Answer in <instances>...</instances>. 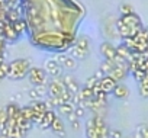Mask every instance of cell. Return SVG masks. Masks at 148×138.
Segmentation results:
<instances>
[{"mask_svg":"<svg viewBox=\"0 0 148 138\" xmlns=\"http://www.w3.org/2000/svg\"><path fill=\"white\" fill-rule=\"evenodd\" d=\"M110 129L106 125L102 115H93L86 122V137L87 138H110Z\"/></svg>","mask_w":148,"mask_h":138,"instance_id":"cell-1","label":"cell"},{"mask_svg":"<svg viewBox=\"0 0 148 138\" xmlns=\"http://www.w3.org/2000/svg\"><path fill=\"white\" fill-rule=\"evenodd\" d=\"M31 70V61L26 58H18L9 62V71H8V79L10 80H21L28 76Z\"/></svg>","mask_w":148,"mask_h":138,"instance_id":"cell-2","label":"cell"},{"mask_svg":"<svg viewBox=\"0 0 148 138\" xmlns=\"http://www.w3.org/2000/svg\"><path fill=\"white\" fill-rule=\"evenodd\" d=\"M28 80L31 82V84H34V87L44 86L47 84V71L39 67H31V70L28 73Z\"/></svg>","mask_w":148,"mask_h":138,"instance_id":"cell-3","label":"cell"},{"mask_svg":"<svg viewBox=\"0 0 148 138\" xmlns=\"http://www.w3.org/2000/svg\"><path fill=\"white\" fill-rule=\"evenodd\" d=\"M123 19V22L131 28L132 31V36H135L139 31H142V23H141V19L136 13H132V15H128V16H121Z\"/></svg>","mask_w":148,"mask_h":138,"instance_id":"cell-4","label":"cell"},{"mask_svg":"<svg viewBox=\"0 0 148 138\" xmlns=\"http://www.w3.org/2000/svg\"><path fill=\"white\" fill-rule=\"evenodd\" d=\"M2 36H3L6 41H9V42H13V41H16V39L19 38V34L16 32V29H15V26H13L12 22L5 21L3 29H2Z\"/></svg>","mask_w":148,"mask_h":138,"instance_id":"cell-5","label":"cell"},{"mask_svg":"<svg viewBox=\"0 0 148 138\" xmlns=\"http://www.w3.org/2000/svg\"><path fill=\"white\" fill-rule=\"evenodd\" d=\"M45 71H47V74H49L52 77H60L62 73V68L55 58H49L45 61Z\"/></svg>","mask_w":148,"mask_h":138,"instance_id":"cell-6","label":"cell"},{"mask_svg":"<svg viewBox=\"0 0 148 138\" xmlns=\"http://www.w3.org/2000/svg\"><path fill=\"white\" fill-rule=\"evenodd\" d=\"M55 60L58 61V64L67 70H74V68L77 67V60L71 57V55H65V54H58L55 57Z\"/></svg>","mask_w":148,"mask_h":138,"instance_id":"cell-7","label":"cell"},{"mask_svg":"<svg viewBox=\"0 0 148 138\" xmlns=\"http://www.w3.org/2000/svg\"><path fill=\"white\" fill-rule=\"evenodd\" d=\"M100 54L105 57V60H108V61H112L113 62V60H115V57L118 55V52H116V48L110 44V42H102L100 44Z\"/></svg>","mask_w":148,"mask_h":138,"instance_id":"cell-8","label":"cell"},{"mask_svg":"<svg viewBox=\"0 0 148 138\" xmlns=\"http://www.w3.org/2000/svg\"><path fill=\"white\" fill-rule=\"evenodd\" d=\"M67 87L62 83V80H52L48 84V95H49V97H58V96H61V93Z\"/></svg>","mask_w":148,"mask_h":138,"instance_id":"cell-9","label":"cell"},{"mask_svg":"<svg viewBox=\"0 0 148 138\" xmlns=\"http://www.w3.org/2000/svg\"><path fill=\"white\" fill-rule=\"evenodd\" d=\"M62 83H64L65 87H67L70 92H73L74 95L80 92V84H79L77 79L74 77V76H70V74L64 76V77H62Z\"/></svg>","mask_w":148,"mask_h":138,"instance_id":"cell-10","label":"cell"},{"mask_svg":"<svg viewBox=\"0 0 148 138\" xmlns=\"http://www.w3.org/2000/svg\"><path fill=\"white\" fill-rule=\"evenodd\" d=\"M55 118H57V115H55V112H54V111H47V112L44 113V116H42L41 122H39L36 126H38V128H41V129H49Z\"/></svg>","mask_w":148,"mask_h":138,"instance_id":"cell-11","label":"cell"},{"mask_svg":"<svg viewBox=\"0 0 148 138\" xmlns=\"http://www.w3.org/2000/svg\"><path fill=\"white\" fill-rule=\"evenodd\" d=\"M100 83H102V89H103V92H105L106 95L113 93L115 87L118 86V82H116L112 76H105V77L100 80Z\"/></svg>","mask_w":148,"mask_h":138,"instance_id":"cell-12","label":"cell"},{"mask_svg":"<svg viewBox=\"0 0 148 138\" xmlns=\"http://www.w3.org/2000/svg\"><path fill=\"white\" fill-rule=\"evenodd\" d=\"M54 134H57V135H60V137H64L65 135V126H64V122L61 121V118H55L54 119V122H52V125H51V128H49Z\"/></svg>","mask_w":148,"mask_h":138,"instance_id":"cell-13","label":"cell"},{"mask_svg":"<svg viewBox=\"0 0 148 138\" xmlns=\"http://www.w3.org/2000/svg\"><path fill=\"white\" fill-rule=\"evenodd\" d=\"M31 106H32V109L36 115H44L47 111H49L48 106H47V102H44V100H32Z\"/></svg>","mask_w":148,"mask_h":138,"instance_id":"cell-14","label":"cell"},{"mask_svg":"<svg viewBox=\"0 0 148 138\" xmlns=\"http://www.w3.org/2000/svg\"><path fill=\"white\" fill-rule=\"evenodd\" d=\"M68 54H70L71 57H74V58H80V60H84V58L89 55V51H86V49H82V48H79L77 45H73V47H70V48H68Z\"/></svg>","mask_w":148,"mask_h":138,"instance_id":"cell-15","label":"cell"},{"mask_svg":"<svg viewBox=\"0 0 148 138\" xmlns=\"http://www.w3.org/2000/svg\"><path fill=\"white\" fill-rule=\"evenodd\" d=\"M112 95H113L116 99H126V97L129 96V89H128L125 84L118 83V86L115 87V90H113Z\"/></svg>","mask_w":148,"mask_h":138,"instance_id":"cell-16","label":"cell"},{"mask_svg":"<svg viewBox=\"0 0 148 138\" xmlns=\"http://www.w3.org/2000/svg\"><path fill=\"white\" fill-rule=\"evenodd\" d=\"M126 74H128V70H126V68H122V67L115 65L113 71H112L109 76H112L116 82H121V80H123V79H125V76H126Z\"/></svg>","mask_w":148,"mask_h":138,"instance_id":"cell-17","label":"cell"},{"mask_svg":"<svg viewBox=\"0 0 148 138\" xmlns=\"http://www.w3.org/2000/svg\"><path fill=\"white\" fill-rule=\"evenodd\" d=\"M74 111H76V105H74L73 102H65V103H62V105L58 106V112L61 115H65V116H68Z\"/></svg>","mask_w":148,"mask_h":138,"instance_id":"cell-18","label":"cell"},{"mask_svg":"<svg viewBox=\"0 0 148 138\" xmlns=\"http://www.w3.org/2000/svg\"><path fill=\"white\" fill-rule=\"evenodd\" d=\"M5 109H6V113H8L9 118H16V116L21 113V109H22V108H21L19 105H16V103H9Z\"/></svg>","mask_w":148,"mask_h":138,"instance_id":"cell-19","label":"cell"},{"mask_svg":"<svg viewBox=\"0 0 148 138\" xmlns=\"http://www.w3.org/2000/svg\"><path fill=\"white\" fill-rule=\"evenodd\" d=\"M116 52H118V55H121V57H123V58H126V60H131V57H132V51L122 42L119 47H116Z\"/></svg>","mask_w":148,"mask_h":138,"instance_id":"cell-20","label":"cell"},{"mask_svg":"<svg viewBox=\"0 0 148 138\" xmlns=\"http://www.w3.org/2000/svg\"><path fill=\"white\" fill-rule=\"evenodd\" d=\"M113 68H115V62H112V61L103 60L102 64H100V70L105 73V76H109V74L113 71Z\"/></svg>","mask_w":148,"mask_h":138,"instance_id":"cell-21","label":"cell"},{"mask_svg":"<svg viewBox=\"0 0 148 138\" xmlns=\"http://www.w3.org/2000/svg\"><path fill=\"white\" fill-rule=\"evenodd\" d=\"M28 23H29V22H26L25 19H19V21L13 22V26H15L16 32L21 35L22 32H26V31H28Z\"/></svg>","mask_w":148,"mask_h":138,"instance_id":"cell-22","label":"cell"},{"mask_svg":"<svg viewBox=\"0 0 148 138\" xmlns=\"http://www.w3.org/2000/svg\"><path fill=\"white\" fill-rule=\"evenodd\" d=\"M21 113H22V116H23L25 119H28V121H31V122H32L34 115H35V112H34V109H32L31 105H28V106H22Z\"/></svg>","mask_w":148,"mask_h":138,"instance_id":"cell-23","label":"cell"},{"mask_svg":"<svg viewBox=\"0 0 148 138\" xmlns=\"http://www.w3.org/2000/svg\"><path fill=\"white\" fill-rule=\"evenodd\" d=\"M79 93H80V96H82L83 100H93V99H95V93H93V90L89 89V87H83Z\"/></svg>","mask_w":148,"mask_h":138,"instance_id":"cell-24","label":"cell"},{"mask_svg":"<svg viewBox=\"0 0 148 138\" xmlns=\"http://www.w3.org/2000/svg\"><path fill=\"white\" fill-rule=\"evenodd\" d=\"M76 45H77L79 48H82V49L89 51V48H90V39H89L87 36H80V38L77 39Z\"/></svg>","mask_w":148,"mask_h":138,"instance_id":"cell-25","label":"cell"},{"mask_svg":"<svg viewBox=\"0 0 148 138\" xmlns=\"http://www.w3.org/2000/svg\"><path fill=\"white\" fill-rule=\"evenodd\" d=\"M119 12H121L122 16H128V15L135 13V12H134V8H132L129 3H122V5L119 6Z\"/></svg>","mask_w":148,"mask_h":138,"instance_id":"cell-26","label":"cell"},{"mask_svg":"<svg viewBox=\"0 0 148 138\" xmlns=\"http://www.w3.org/2000/svg\"><path fill=\"white\" fill-rule=\"evenodd\" d=\"M139 95L144 99H148V83H147V77L142 83H139Z\"/></svg>","mask_w":148,"mask_h":138,"instance_id":"cell-27","label":"cell"},{"mask_svg":"<svg viewBox=\"0 0 148 138\" xmlns=\"http://www.w3.org/2000/svg\"><path fill=\"white\" fill-rule=\"evenodd\" d=\"M132 76H134V79H135L138 83H142V82L145 80V77H147V73H145L144 70H136L135 73H132Z\"/></svg>","mask_w":148,"mask_h":138,"instance_id":"cell-28","label":"cell"},{"mask_svg":"<svg viewBox=\"0 0 148 138\" xmlns=\"http://www.w3.org/2000/svg\"><path fill=\"white\" fill-rule=\"evenodd\" d=\"M136 132H138L142 138H148V124H141V125H138Z\"/></svg>","mask_w":148,"mask_h":138,"instance_id":"cell-29","label":"cell"},{"mask_svg":"<svg viewBox=\"0 0 148 138\" xmlns=\"http://www.w3.org/2000/svg\"><path fill=\"white\" fill-rule=\"evenodd\" d=\"M8 71H9V62H5L3 65H0V82H3L8 77Z\"/></svg>","mask_w":148,"mask_h":138,"instance_id":"cell-30","label":"cell"},{"mask_svg":"<svg viewBox=\"0 0 148 138\" xmlns=\"http://www.w3.org/2000/svg\"><path fill=\"white\" fill-rule=\"evenodd\" d=\"M28 96H29L32 100H41V97H42V95L38 92V89H36V87L31 89V90L28 92Z\"/></svg>","mask_w":148,"mask_h":138,"instance_id":"cell-31","label":"cell"},{"mask_svg":"<svg viewBox=\"0 0 148 138\" xmlns=\"http://www.w3.org/2000/svg\"><path fill=\"white\" fill-rule=\"evenodd\" d=\"M61 97H62V100H64V102H73L74 93H73V92H70L68 89H65V90L61 93Z\"/></svg>","mask_w":148,"mask_h":138,"instance_id":"cell-32","label":"cell"},{"mask_svg":"<svg viewBox=\"0 0 148 138\" xmlns=\"http://www.w3.org/2000/svg\"><path fill=\"white\" fill-rule=\"evenodd\" d=\"M97 83V79L95 77V76H92V77H87V80L84 82V87H89V89H92L93 90V87H95V84Z\"/></svg>","mask_w":148,"mask_h":138,"instance_id":"cell-33","label":"cell"},{"mask_svg":"<svg viewBox=\"0 0 148 138\" xmlns=\"http://www.w3.org/2000/svg\"><path fill=\"white\" fill-rule=\"evenodd\" d=\"M86 111H87V109H84L83 106H76V111H74V113H76V115L79 116V119H80V118H83V116L86 115Z\"/></svg>","mask_w":148,"mask_h":138,"instance_id":"cell-34","label":"cell"},{"mask_svg":"<svg viewBox=\"0 0 148 138\" xmlns=\"http://www.w3.org/2000/svg\"><path fill=\"white\" fill-rule=\"evenodd\" d=\"M109 137H110V138H123V135H122V131H121V129H110Z\"/></svg>","mask_w":148,"mask_h":138,"instance_id":"cell-35","label":"cell"},{"mask_svg":"<svg viewBox=\"0 0 148 138\" xmlns=\"http://www.w3.org/2000/svg\"><path fill=\"white\" fill-rule=\"evenodd\" d=\"M71 128H73V131H79V129H80V119L73 121V122H71Z\"/></svg>","mask_w":148,"mask_h":138,"instance_id":"cell-36","label":"cell"},{"mask_svg":"<svg viewBox=\"0 0 148 138\" xmlns=\"http://www.w3.org/2000/svg\"><path fill=\"white\" fill-rule=\"evenodd\" d=\"M5 47H6V39L3 36H0V54L5 52Z\"/></svg>","mask_w":148,"mask_h":138,"instance_id":"cell-37","label":"cell"},{"mask_svg":"<svg viewBox=\"0 0 148 138\" xmlns=\"http://www.w3.org/2000/svg\"><path fill=\"white\" fill-rule=\"evenodd\" d=\"M93 76H95V77H96L97 80H102V79L105 77V73H103V71L100 70V68H99V70H97V71H96V73H95Z\"/></svg>","mask_w":148,"mask_h":138,"instance_id":"cell-38","label":"cell"},{"mask_svg":"<svg viewBox=\"0 0 148 138\" xmlns=\"http://www.w3.org/2000/svg\"><path fill=\"white\" fill-rule=\"evenodd\" d=\"M67 118H68V121H70V122H73V121H76V119H79V116H77L76 113H74V112H73V113H70V115H68Z\"/></svg>","mask_w":148,"mask_h":138,"instance_id":"cell-39","label":"cell"},{"mask_svg":"<svg viewBox=\"0 0 148 138\" xmlns=\"http://www.w3.org/2000/svg\"><path fill=\"white\" fill-rule=\"evenodd\" d=\"M5 64V57H3V54H0V65H3Z\"/></svg>","mask_w":148,"mask_h":138,"instance_id":"cell-40","label":"cell"},{"mask_svg":"<svg viewBox=\"0 0 148 138\" xmlns=\"http://www.w3.org/2000/svg\"><path fill=\"white\" fill-rule=\"evenodd\" d=\"M126 138H131V137H126Z\"/></svg>","mask_w":148,"mask_h":138,"instance_id":"cell-41","label":"cell"}]
</instances>
